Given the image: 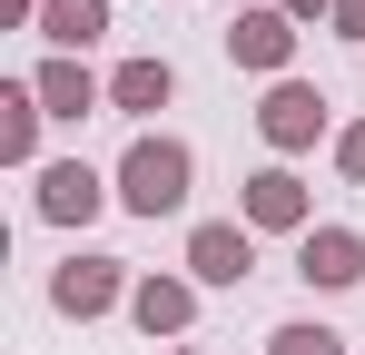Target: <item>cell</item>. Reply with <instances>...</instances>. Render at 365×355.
<instances>
[{
  "label": "cell",
  "mask_w": 365,
  "mask_h": 355,
  "mask_svg": "<svg viewBox=\"0 0 365 355\" xmlns=\"http://www.w3.org/2000/svg\"><path fill=\"white\" fill-rule=\"evenodd\" d=\"M109 187H119L128 217H148V227H158V217H178L187 187H197V148L168 138V128H138V138L119 148V168H109Z\"/></svg>",
  "instance_id": "obj_1"
},
{
  "label": "cell",
  "mask_w": 365,
  "mask_h": 355,
  "mask_svg": "<svg viewBox=\"0 0 365 355\" xmlns=\"http://www.w3.org/2000/svg\"><path fill=\"white\" fill-rule=\"evenodd\" d=\"M128 287H138V267L128 257H99V247H69L60 267H50V306H60L69 326H99V316H119Z\"/></svg>",
  "instance_id": "obj_2"
},
{
  "label": "cell",
  "mask_w": 365,
  "mask_h": 355,
  "mask_svg": "<svg viewBox=\"0 0 365 355\" xmlns=\"http://www.w3.org/2000/svg\"><path fill=\"white\" fill-rule=\"evenodd\" d=\"M257 138H267L277 158H306L316 138H336V99H326L316 79H267V99H257Z\"/></svg>",
  "instance_id": "obj_3"
},
{
  "label": "cell",
  "mask_w": 365,
  "mask_h": 355,
  "mask_svg": "<svg viewBox=\"0 0 365 355\" xmlns=\"http://www.w3.org/2000/svg\"><path fill=\"white\" fill-rule=\"evenodd\" d=\"M217 40H227V59H237L247 79H297V40H306V30L277 10V0H257V10H237Z\"/></svg>",
  "instance_id": "obj_4"
},
{
  "label": "cell",
  "mask_w": 365,
  "mask_h": 355,
  "mask_svg": "<svg viewBox=\"0 0 365 355\" xmlns=\"http://www.w3.org/2000/svg\"><path fill=\"white\" fill-rule=\"evenodd\" d=\"M237 217H247L257 237H306V227H316V187H306L287 158H267V168L237 187Z\"/></svg>",
  "instance_id": "obj_5"
},
{
  "label": "cell",
  "mask_w": 365,
  "mask_h": 355,
  "mask_svg": "<svg viewBox=\"0 0 365 355\" xmlns=\"http://www.w3.org/2000/svg\"><path fill=\"white\" fill-rule=\"evenodd\" d=\"M30 207H40L50 227H89L99 207H119V187L89 168V158H50V168L30 178Z\"/></svg>",
  "instance_id": "obj_6"
},
{
  "label": "cell",
  "mask_w": 365,
  "mask_h": 355,
  "mask_svg": "<svg viewBox=\"0 0 365 355\" xmlns=\"http://www.w3.org/2000/svg\"><path fill=\"white\" fill-rule=\"evenodd\" d=\"M197 277H168V267H138V287H128V326L148 336V346H178L187 326H197Z\"/></svg>",
  "instance_id": "obj_7"
},
{
  "label": "cell",
  "mask_w": 365,
  "mask_h": 355,
  "mask_svg": "<svg viewBox=\"0 0 365 355\" xmlns=\"http://www.w3.org/2000/svg\"><path fill=\"white\" fill-rule=\"evenodd\" d=\"M178 267L197 287H247V277H257V227H247V217H197Z\"/></svg>",
  "instance_id": "obj_8"
},
{
  "label": "cell",
  "mask_w": 365,
  "mask_h": 355,
  "mask_svg": "<svg viewBox=\"0 0 365 355\" xmlns=\"http://www.w3.org/2000/svg\"><path fill=\"white\" fill-rule=\"evenodd\" d=\"M297 277H306L316 296L365 287V227H346V217H316V227L297 237Z\"/></svg>",
  "instance_id": "obj_9"
},
{
  "label": "cell",
  "mask_w": 365,
  "mask_h": 355,
  "mask_svg": "<svg viewBox=\"0 0 365 355\" xmlns=\"http://www.w3.org/2000/svg\"><path fill=\"white\" fill-rule=\"evenodd\" d=\"M30 89H40V109H50V118H69V128H79L89 109H109V79H99L89 59H69V50H50V59H40V69H30Z\"/></svg>",
  "instance_id": "obj_10"
},
{
  "label": "cell",
  "mask_w": 365,
  "mask_h": 355,
  "mask_svg": "<svg viewBox=\"0 0 365 355\" xmlns=\"http://www.w3.org/2000/svg\"><path fill=\"white\" fill-rule=\"evenodd\" d=\"M168 99H178V69H168L158 50H138V59L109 69V109H119V118H158Z\"/></svg>",
  "instance_id": "obj_11"
},
{
  "label": "cell",
  "mask_w": 365,
  "mask_h": 355,
  "mask_svg": "<svg viewBox=\"0 0 365 355\" xmlns=\"http://www.w3.org/2000/svg\"><path fill=\"white\" fill-rule=\"evenodd\" d=\"M40 128H50V109H40V89H30V79H10V89H0V158H10V168H50V158H40Z\"/></svg>",
  "instance_id": "obj_12"
},
{
  "label": "cell",
  "mask_w": 365,
  "mask_h": 355,
  "mask_svg": "<svg viewBox=\"0 0 365 355\" xmlns=\"http://www.w3.org/2000/svg\"><path fill=\"white\" fill-rule=\"evenodd\" d=\"M40 40L69 50V59H89L109 40V0H40Z\"/></svg>",
  "instance_id": "obj_13"
},
{
  "label": "cell",
  "mask_w": 365,
  "mask_h": 355,
  "mask_svg": "<svg viewBox=\"0 0 365 355\" xmlns=\"http://www.w3.org/2000/svg\"><path fill=\"white\" fill-rule=\"evenodd\" d=\"M267 355H346V336H336V326H316V316H287V326L267 336Z\"/></svg>",
  "instance_id": "obj_14"
},
{
  "label": "cell",
  "mask_w": 365,
  "mask_h": 355,
  "mask_svg": "<svg viewBox=\"0 0 365 355\" xmlns=\"http://www.w3.org/2000/svg\"><path fill=\"white\" fill-rule=\"evenodd\" d=\"M336 178H346V187H365V118H346V128H336Z\"/></svg>",
  "instance_id": "obj_15"
},
{
  "label": "cell",
  "mask_w": 365,
  "mask_h": 355,
  "mask_svg": "<svg viewBox=\"0 0 365 355\" xmlns=\"http://www.w3.org/2000/svg\"><path fill=\"white\" fill-rule=\"evenodd\" d=\"M326 30H336V40H356V50H365V0H336V20H326Z\"/></svg>",
  "instance_id": "obj_16"
},
{
  "label": "cell",
  "mask_w": 365,
  "mask_h": 355,
  "mask_svg": "<svg viewBox=\"0 0 365 355\" xmlns=\"http://www.w3.org/2000/svg\"><path fill=\"white\" fill-rule=\"evenodd\" d=\"M0 30H40V0H0Z\"/></svg>",
  "instance_id": "obj_17"
},
{
  "label": "cell",
  "mask_w": 365,
  "mask_h": 355,
  "mask_svg": "<svg viewBox=\"0 0 365 355\" xmlns=\"http://www.w3.org/2000/svg\"><path fill=\"white\" fill-rule=\"evenodd\" d=\"M277 10H287L297 30H306V20H336V0H277Z\"/></svg>",
  "instance_id": "obj_18"
},
{
  "label": "cell",
  "mask_w": 365,
  "mask_h": 355,
  "mask_svg": "<svg viewBox=\"0 0 365 355\" xmlns=\"http://www.w3.org/2000/svg\"><path fill=\"white\" fill-rule=\"evenodd\" d=\"M158 355H197V346H158Z\"/></svg>",
  "instance_id": "obj_19"
}]
</instances>
